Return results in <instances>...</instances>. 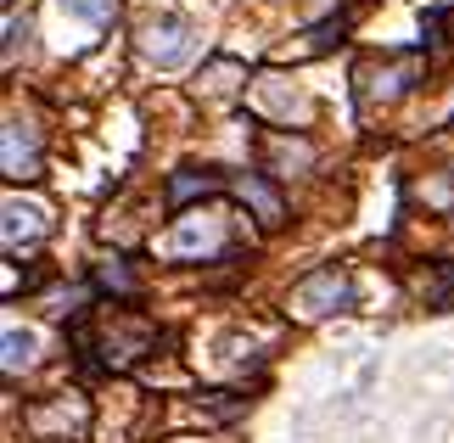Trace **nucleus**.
Here are the masks:
<instances>
[{"mask_svg": "<svg viewBox=\"0 0 454 443\" xmlns=\"http://www.w3.org/2000/svg\"><path fill=\"white\" fill-rule=\"evenodd\" d=\"M292 304H298L303 320H320V314H342L348 304H354V281H348V270L325 264V270H314V275H303V281H298Z\"/></svg>", "mask_w": 454, "mask_h": 443, "instance_id": "nucleus-1", "label": "nucleus"}, {"mask_svg": "<svg viewBox=\"0 0 454 443\" xmlns=\"http://www.w3.org/2000/svg\"><path fill=\"white\" fill-rule=\"evenodd\" d=\"M180 40H185V23H163V28H152V34H146V57H157L163 67H168V62H180V51H185Z\"/></svg>", "mask_w": 454, "mask_h": 443, "instance_id": "nucleus-2", "label": "nucleus"}, {"mask_svg": "<svg viewBox=\"0 0 454 443\" xmlns=\"http://www.w3.org/2000/svg\"><path fill=\"white\" fill-rule=\"evenodd\" d=\"M67 12L90 17V23H113V0H67Z\"/></svg>", "mask_w": 454, "mask_h": 443, "instance_id": "nucleus-3", "label": "nucleus"}, {"mask_svg": "<svg viewBox=\"0 0 454 443\" xmlns=\"http://www.w3.org/2000/svg\"><path fill=\"white\" fill-rule=\"evenodd\" d=\"M28 348H34V336H28V331H6V365L28 360Z\"/></svg>", "mask_w": 454, "mask_h": 443, "instance_id": "nucleus-4", "label": "nucleus"}]
</instances>
